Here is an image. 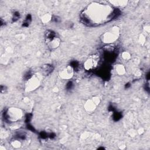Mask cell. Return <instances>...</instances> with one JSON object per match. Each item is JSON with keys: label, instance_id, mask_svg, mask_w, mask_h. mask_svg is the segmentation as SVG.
Here are the masks:
<instances>
[{"label": "cell", "instance_id": "obj_1", "mask_svg": "<svg viewBox=\"0 0 150 150\" xmlns=\"http://www.w3.org/2000/svg\"><path fill=\"white\" fill-rule=\"evenodd\" d=\"M115 15V10L111 5L94 2L84 9L81 19L87 26H96L108 22Z\"/></svg>", "mask_w": 150, "mask_h": 150}, {"label": "cell", "instance_id": "obj_2", "mask_svg": "<svg viewBox=\"0 0 150 150\" xmlns=\"http://www.w3.org/2000/svg\"><path fill=\"white\" fill-rule=\"evenodd\" d=\"M120 35V29L118 26H114L105 32L100 37L101 42L106 44L114 43L118 40Z\"/></svg>", "mask_w": 150, "mask_h": 150}, {"label": "cell", "instance_id": "obj_3", "mask_svg": "<svg viewBox=\"0 0 150 150\" xmlns=\"http://www.w3.org/2000/svg\"><path fill=\"white\" fill-rule=\"evenodd\" d=\"M23 117V110L18 107H10L5 112V118L10 122H15L20 121Z\"/></svg>", "mask_w": 150, "mask_h": 150}, {"label": "cell", "instance_id": "obj_4", "mask_svg": "<svg viewBox=\"0 0 150 150\" xmlns=\"http://www.w3.org/2000/svg\"><path fill=\"white\" fill-rule=\"evenodd\" d=\"M45 40L48 48L50 50L57 49L60 44V39L57 36L56 33L52 30H47L45 33Z\"/></svg>", "mask_w": 150, "mask_h": 150}, {"label": "cell", "instance_id": "obj_5", "mask_svg": "<svg viewBox=\"0 0 150 150\" xmlns=\"http://www.w3.org/2000/svg\"><path fill=\"white\" fill-rule=\"evenodd\" d=\"M41 74L35 73L31 74L26 80L25 83V91L30 92L35 90L39 87L41 82Z\"/></svg>", "mask_w": 150, "mask_h": 150}, {"label": "cell", "instance_id": "obj_6", "mask_svg": "<svg viewBox=\"0 0 150 150\" xmlns=\"http://www.w3.org/2000/svg\"><path fill=\"white\" fill-rule=\"evenodd\" d=\"M100 61V57L99 55L97 54H93L89 56L83 64V67L85 70L90 71L95 69L99 64Z\"/></svg>", "mask_w": 150, "mask_h": 150}, {"label": "cell", "instance_id": "obj_7", "mask_svg": "<svg viewBox=\"0 0 150 150\" xmlns=\"http://www.w3.org/2000/svg\"><path fill=\"white\" fill-rule=\"evenodd\" d=\"M100 102V98L97 97H94L87 100L84 105L85 110L88 113L94 112L96 109L97 106L99 104Z\"/></svg>", "mask_w": 150, "mask_h": 150}, {"label": "cell", "instance_id": "obj_8", "mask_svg": "<svg viewBox=\"0 0 150 150\" xmlns=\"http://www.w3.org/2000/svg\"><path fill=\"white\" fill-rule=\"evenodd\" d=\"M74 74V69L71 66H67L62 69L59 72V76L61 79L64 80H69L71 79Z\"/></svg>", "mask_w": 150, "mask_h": 150}, {"label": "cell", "instance_id": "obj_9", "mask_svg": "<svg viewBox=\"0 0 150 150\" xmlns=\"http://www.w3.org/2000/svg\"><path fill=\"white\" fill-rule=\"evenodd\" d=\"M53 70V66L51 64H44L42 66L40 71H41V74H43L44 76L49 75L52 73V71Z\"/></svg>", "mask_w": 150, "mask_h": 150}, {"label": "cell", "instance_id": "obj_10", "mask_svg": "<svg viewBox=\"0 0 150 150\" xmlns=\"http://www.w3.org/2000/svg\"><path fill=\"white\" fill-rule=\"evenodd\" d=\"M22 107L23 108L26 110H29L32 109V103L30 101V100L29 98H25L22 100Z\"/></svg>", "mask_w": 150, "mask_h": 150}, {"label": "cell", "instance_id": "obj_11", "mask_svg": "<svg viewBox=\"0 0 150 150\" xmlns=\"http://www.w3.org/2000/svg\"><path fill=\"white\" fill-rule=\"evenodd\" d=\"M109 2L111 4L110 5H112L115 6H125L127 5L128 1H109Z\"/></svg>", "mask_w": 150, "mask_h": 150}, {"label": "cell", "instance_id": "obj_12", "mask_svg": "<svg viewBox=\"0 0 150 150\" xmlns=\"http://www.w3.org/2000/svg\"><path fill=\"white\" fill-rule=\"evenodd\" d=\"M115 70L118 75H123L125 73V67L121 64H117L115 67Z\"/></svg>", "mask_w": 150, "mask_h": 150}, {"label": "cell", "instance_id": "obj_13", "mask_svg": "<svg viewBox=\"0 0 150 150\" xmlns=\"http://www.w3.org/2000/svg\"><path fill=\"white\" fill-rule=\"evenodd\" d=\"M52 19V15L50 13H45L42 17V22L43 23H47Z\"/></svg>", "mask_w": 150, "mask_h": 150}, {"label": "cell", "instance_id": "obj_14", "mask_svg": "<svg viewBox=\"0 0 150 150\" xmlns=\"http://www.w3.org/2000/svg\"><path fill=\"white\" fill-rule=\"evenodd\" d=\"M11 145L15 148H18L21 146V142L18 139H14L11 142Z\"/></svg>", "mask_w": 150, "mask_h": 150}, {"label": "cell", "instance_id": "obj_15", "mask_svg": "<svg viewBox=\"0 0 150 150\" xmlns=\"http://www.w3.org/2000/svg\"><path fill=\"white\" fill-rule=\"evenodd\" d=\"M121 57L124 60H129L131 58V54L128 52H124L121 54Z\"/></svg>", "mask_w": 150, "mask_h": 150}]
</instances>
